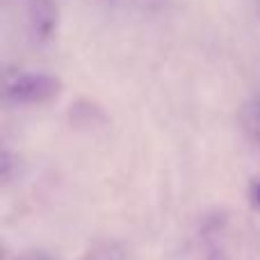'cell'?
I'll use <instances>...</instances> for the list:
<instances>
[{
	"mask_svg": "<svg viewBox=\"0 0 260 260\" xmlns=\"http://www.w3.org/2000/svg\"><path fill=\"white\" fill-rule=\"evenodd\" d=\"M249 199H251V206L260 210V178L251 183V189H249Z\"/></svg>",
	"mask_w": 260,
	"mask_h": 260,
	"instance_id": "6",
	"label": "cell"
},
{
	"mask_svg": "<svg viewBox=\"0 0 260 260\" xmlns=\"http://www.w3.org/2000/svg\"><path fill=\"white\" fill-rule=\"evenodd\" d=\"M69 119H71L73 126L78 128H94L99 123H105V114L101 110L99 103L94 101H87V99H80L69 108Z\"/></svg>",
	"mask_w": 260,
	"mask_h": 260,
	"instance_id": "2",
	"label": "cell"
},
{
	"mask_svg": "<svg viewBox=\"0 0 260 260\" xmlns=\"http://www.w3.org/2000/svg\"><path fill=\"white\" fill-rule=\"evenodd\" d=\"M242 126L247 130V135L258 144L260 148V96L253 101H249L242 110Z\"/></svg>",
	"mask_w": 260,
	"mask_h": 260,
	"instance_id": "3",
	"label": "cell"
},
{
	"mask_svg": "<svg viewBox=\"0 0 260 260\" xmlns=\"http://www.w3.org/2000/svg\"><path fill=\"white\" fill-rule=\"evenodd\" d=\"M12 160H14L12 153H9V151H3V185H7L9 178H12V171H14Z\"/></svg>",
	"mask_w": 260,
	"mask_h": 260,
	"instance_id": "5",
	"label": "cell"
},
{
	"mask_svg": "<svg viewBox=\"0 0 260 260\" xmlns=\"http://www.w3.org/2000/svg\"><path fill=\"white\" fill-rule=\"evenodd\" d=\"M18 260H55V258H50L48 253H27V256H23Z\"/></svg>",
	"mask_w": 260,
	"mask_h": 260,
	"instance_id": "7",
	"label": "cell"
},
{
	"mask_svg": "<svg viewBox=\"0 0 260 260\" xmlns=\"http://www.w3.org/2000/svg\"><path fill=\"white\" fill-rule=\"evenodd\" d=\"M82 260H121V249L114 244H99V247L89 249Z\"/></svg>",
	"mask_w": 260,
	"mask_h": 260,
	"instance_id": "4",
	"label": "cell"
},
{
	"mask_svg": "<svg viewBox=\"0 0 260 260\" xmlns=\"http://www.w3.org/2000/svg\"><path fill=\"white\" fill-rule=\"evenodd\" d=\"M62 94V80L46 73H23L5 85V101L12 105L48 103Z\"/></svg>",
	"mask_w": 260,
	"mask_h": 260,
	"instance_id": "1",
	"label": "cell"
},
{
	"mask_svg": "<svg viewBox=\"0 0 260 260\" xmlns=\"http://www.w3.org/2000/svg\"><path fill=\"white\" fill-rule=\"evenodd\" d=\"M208 260H229V258H226V253L221 251V249H212L210 256H208Z\"/></svg>",
	"mask_w": 260,
	"mask_h": 260,
	"instance_id": "8",
	"label": "cell"
}]
</instances>
